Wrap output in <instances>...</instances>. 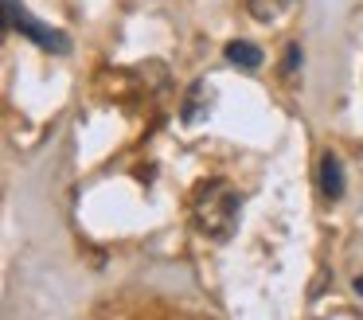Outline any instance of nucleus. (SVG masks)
Segmentation results:
<instances>
[{
    "label": "nucleus",
    "mask_w": 363,
    "mask_h": 320,
    "mask_svg": "<svg viewBox=\"0 0 363 320\" xmlns=\"http://www.w3.org/2000/svg\"><path fill=\"white\" fill-rule=\"evenodd\" d=\"M320 195L328 203L344 195V164H340L336 153H324L320 156Z\"/></svg>",
    "instance_id": "nucleus-3"
},
{
    "label": "nucleus",
    "mask_w": 363,
    "mask_h": 320,
    "mask_svg": "<svg viewBox=\"0 0 363 320\" xmlns=\"http://www.w3.org/2000/svg\"><path fill=\"white\" fill-rule=\"evenodd\" d=\"M238 215H242V195L227 180H203L191 195V223L211 242H227L238 231Z\"/></svg>",
    "instance_id": "nucleus-1"
},
{
    "label": "nucleus",
    "mask_w": 363,
    "mask_h": 320,
    "mask_svg": "<svg viewBox=\"0 0 363 320\" xmlns=\"http://www.w3.org/2000/svg\"><path fill=\"white\" fill-rule=\"evenodd\" d=\"M297 4V0H246V8H250V16L254 20H262V23H274V20H281L289 8Z\"/></svg>",
    "instance_id": "nucleus-6"
},
{
    "label": "nucleus",
    "mask_w": 363,
    "mask_h": 320,
    "mask_svg": "<svg viewBox=\"0 0 363 320\" xmlns=\"http://www.w3.org/2000/svg\"><path fill=\"white\" fill-rule=\"evenodd\" d=\"M297 62H301V43H289V51H285V62H281V75L289 78L293 70H297Z\"/></svg>",
    "instance_id": "nucleus-7"
},
{
    "label": "nucleus",
    "mask_w": 363,
    "mask_h": 320,
    "mask_svg": "<svg viewBox=\"0 0 363 320\" xmlns=\"http://www.w3.org/2000/svg\"><path fill=\"white\" fill-rule=\"evenodd\" d=\"M227 62H235V67H242V70H258L262 67V47L246 43V39H235V43H227Z\"/></svg>",
    "instance_id": "nucleus-5"
},
{
    "label": "nucleus",
    "mask_w": 363,
    "mask_h": 320,
    "mask_svg": "<svg viewBox=\"0 0 363 320\" xmlns=\"http://www.w3.org/2000/svg\"><path fill=\"white\" fill-rule=\"evenodd\" d=\"M355 293H363V277H355Z\"/></svg>",
    "instance_id": "nucleus-8"
},
{
    "label": "nucleus",
    "mask_w": 363,
    "mask_h": 320,
    "mask_svg": "<svg viewBox=\"0 0 363 320\" xmlns=\"http://www.w3.org/2000/svg\"><path fill=\"white\" fill-rule=\"evenodd\" d=\"M4 12H9V20H4V28H16L20 35H28L32 43H40L43 51H55V55H63L67 47H71V39L63 35V31H55V28H43L40 20H35L32 12H28L20 0H4Z\"/></svg>",
    "instance_id": "nucleus-2"
},
{
    "label": "nucleus",
    "mask_w": 363,
    "mask_h": 320,
    "mask_svg": "<svg viewBox=\"0 0 363 320\" xmlns=\"http://www.w3.org/2000/svg\"><path fill=\"white\" fill-rule=\"evenodd\" d=\"M211 101H215V90H211L207 82H196V86L188 90V98H184V114H180V117H184L188 125H196L203 114H211Z\"/></svg>",
    "instance_id": "nucleus-4"
}]
</instances>
